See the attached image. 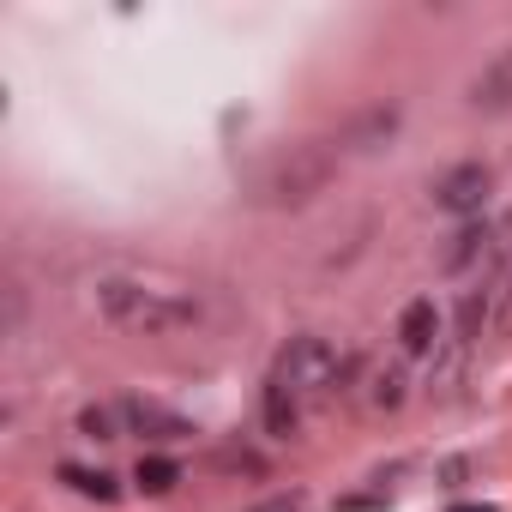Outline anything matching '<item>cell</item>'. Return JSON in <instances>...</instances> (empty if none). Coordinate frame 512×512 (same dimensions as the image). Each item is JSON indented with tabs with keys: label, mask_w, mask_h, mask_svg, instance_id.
Segmentation results:
<instances>
[{
	"label": "cell",
	"mask_w": 512,
	"mask_h": 512,
	"mask_svg": "<svg viewBox=\"0 0 512 512\" xmlns=\"http://www.w3.org/2000/svg\"><path fill=\"white\" fill-rule=\"evenodd\" d=\"M260 512H302V494H278V500H266Z\"/></svg>",
	"instance_id": "cell-15"
},
{
	"label": "cell",
	"mask_w": 512,
	"mask_h": 512,
	"mask_svg": "<svg viewBox=\"0 0 512 512\" xmlns=\"http://www.w3.org/2000/svg\"><path fill=\"white\" fill-rule=\"evenodd\" d=\"M482 241H488V229H482V223H464V229L452 235V247H446V272H464L476 253H482Z\"/></svg>",
	"instance_id": "cell-9"
},
{
	"label": "cell",
	"mask_w": 512,
	"mask_h": 512,
	"mask_svg": "<svg viewBox=\"0 0 512 512\" xmlns=\"http://www.w3.org/2000/svg\"><path fill=\"white\" fill-rule=\"evenodd\" d=\"M296 416H302V404L284 386H266V428L272 434H296Z\"/></svg>",
	"instance_id": "cell-8"
},
{
	"label": "cell",
	"mask_w": 512,
	"mask_h": 512,
	"mask_svg": "<svg viewBox=\"0 0 512 512\" xmlns=\"http://www.w3.org/2000/svg\"><path fill=\"white\" fill-rule=\"evenodd\" d=\"M398 386H404V380H398V374H386V380H380V392H374V404H398V398H404Z\"/></svg>",
	"instance_id": "cell-14"
},
{
	"label": "cell",
	"mask_w": 512,
	"mask_h": 512,
	"mask_svg": "<svg viewBox=\"0 0 512 512\" xmlns=\"http://www.w3.org/2000/svg\"><path fill=\"white\" fill-rule=\"evenodd\" d=\"M79 434H91V440H121V410H109V404L79 410Z\"/></svg>",
	"instance_id": "cell-11"
},
{
	"label": "cell",
	"mask_w": 512,
	"mask_h": 512,
	"mask_svg": "<svg viewBox=\"0 0 512 512\" xmlns=\"http://www.w3.org/2000/svg\"><path fill=\"white\" fill-rule=\"evenodd\" d=\"M97 302L121 332H145V338H163V332H181V326L199 320V308L187 296H169V290H151V284H133V278H103Z\"/></svg>",
	"instance_id": "cell-1"
},
{
	"label": "cell",
	"mask_w": 512,
	"mask_h": 512,
	"mask_svg": "<svg viewBox=\"0 0 512 512\" xmlns=\"http://www.w3.org/2000/svg\"><path fill=\"white\" fill-rule=\"evenodd\" d=\"M338 374H344V362H338V350L326 338H290L278 368H272V386H284L302 404V398H326L338 386Z\"/></svg>",
	"instance_id": "cell-3"
},
{
	"label": "cell",
	"mask_w": 512,
	"mask_h": 512,
	"mask_svg": "<svg viewBox=\"0 0 512 512\" xmlns=\"http://www.w3.org/2000/svg\"><path fill=\"white\" fill-rule=\"evenodd\" d=\"M332 175H338V157L326 145H290L272 163H260V175H253V199H260V205H308L314 193H326Z\"/></svg>",
	"instance_id": "cell-2"
},
{
	"label": "cell",
	"mask_w": 512,
	"mask_h": 512,
	"mask_svg": "<svg viewBox=\"0 0 512 512\" xmlns=\"http://www.w3.org/2000/svg\"><path fill=\"white\" fill-rule=\"evenodd\" d=\"M133 482H139L145 494H169V488L181 482V470H175L169 458H139V470H133Z\"/></svg>",
	"instance_id": "cell-10"
},
{
	"label": "cell",
	"mask_w": 512,
	"mask_h": 512,
	"mask_svg": "<svg viewBox=\"0 0 512 512\" xmlns=\"http://www.w3.org/2000/svg\"><path fill=\"white\" fill-rule=\"evenodd\" d=\"M482 199H488V169H482V163H458V169H446V175L434 181V205H440V211L470 217V211H482Z\"/></svg>",
	"instance_id": "cell-4"
},
{
	"label": "cell",
	"mask_w": 512,
	"mask_h": 512,
	"mask_svg": "<svg viewBox=\"0 0 512 512\" xmlns=\"http://www.w3.org/2000/svg\"><path fill=\"white\" fill-rule=\"evenodd\" d=\"M434 332H440L434 302H410V308H404V320H398V344H404L410 356H422V350L434 344Z\"/></svg>",
	"instance_id": "cell-7"
},
{
	"label": "cell",
	"mask_w": 512,
	"mask_h": 512,
	"mask_svg": "<svg viewBox=\"0 0 512 512\" xmlns=\"http://www.w3.org/2000/svg\"><path fill=\"white\" fill-rule=\"evenodd\" d=\"M470 103H476V109H488V115L512 109V49H500V55L482 67V79L470 85Z\"/></svg>",
	"instance_id": "cell-6"
},
{
	"label": "cell",
	"mask_w": 512,
	"mask_h": 512,
	"mask_svg": "<svg viewBox=\"0 0 512 512\" xmlns=\"http://www.w3.org/2000/svg\"><path fill=\"white\" fill-rule=\"evenodd\" d=\"M61 482H73L79 494H91V500H115L121 488H115V476H103V470H79V464H67L61 470Z\"/></svg>",
	"instance_id": "cell-12"
},
{
	"label": "cell",
	"mask_w": 512,
	"mask_h": 512,
	"mask_svg": "<svg viewBox=\"0 0 512 512\" xmlns=\"http://www.w3.org/2000/svg\"><path fill=\"white\" fill-rule=\"evenodd\" d=\"M500 326H512V302H506V320H500Z\"/></svg>",
	"instance_id": "cell-17"
},
{
	"label": "cell",
	"mask_w": 512,
	"mask_h": 512,
	"mask_svg": "<svg viewBox=\"0 0 512 512\" xmlns=\"http://www.w3.org/2000/svg\"><path fill=\"white\" fill-rule=\"evenodd\" d=\"M211 470H247V476H260L266 464H260V452H235V446H229V452L211 458Z\"/></svg>",
	"instance_id": "cell-13"
},
{
	"label": "cell",
	"mask_w": 512,
	"mask_h": 512,
	"mask_svg": "<svg viewBox=\"0 0 512 512\" xmlns=\"http://www.w3.org/2000/svg\"><path fill=\"white\" fill-rule=\"evenodd\" d=\"M115 410H121V428H127V434H145V440H187V434H193L187 416H175V410H163V404H145V398H127V404H115Z\"/></svg>",
	"instance_id": "cell-5"
},
{
	"label": "cell",
	"mask_w": 512,
	"mask_h": 512,
	"mask_svg": "<svg viewBox=\"0 0 512 512\" xmlns=\"http://www.w3.org/2000/svg\"><path fill=\"white\" fill-rule=\"evenodd\" d=\"M452 512H494V506H452Z\"/></svg>",
	"instance_id": "cell-16"
}]
</instances>
